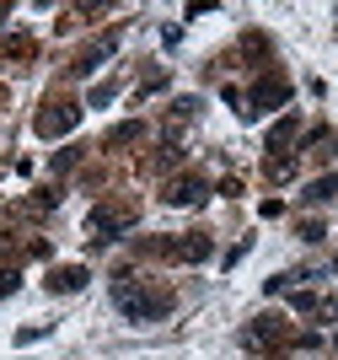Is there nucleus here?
Instances as JSON below:
<instances>
[{"mask_svg": "<svg viewBox=\"0 0 338 360\" xmlns=\"http://www.w3.org/2000/svg\"><path fill=\"white\" fill-rule=\"evenodd\" d=\"M113 307L129 323H156V317L172 312V290H150L140 280H113Z\"/></svg>", "mask_w": 338, "mask_h": 360, "instance_id": "obj_1", "label": "nucleus"}, {"mask_svg": "<svg viewBox=\"0 0 338 360\" xmlns=\"http://www.w3.org/2000/svg\"><path fill=\"white\" fill-rule=\"evenodd\" d=\"M134 226V210H113V205H97L91 210V221H86V231H91V242H118L124 231Z\"/></svg>", "mask_w": 338, "mask_h": 360, "instance_id": "obj_2", "label": "nucleus"}, {"mask_svg": "<svg viewBox=\"0 0 338 360\" xmlns=\"http://www.w3.org/2000/svg\"><path fill=\"white\" fill-rule=\"evenodd\" d=\"M204 199H209V183L193 178V172H188V178H172V183H167V205H177V210H199Z\"/></svg>", "mask_w": 338, "mask_h": 360, "instance_id": "obj_3", "label": "nucleus"}, {"mask_svg": "<svg viewBox=\"0 0 338 360\" xmlns=\"http://www.w3.org/2000/svg\"><path fill=\"white\" fill-rule=\"evenodd\" d=\"M247 113H258V108H285L290 103V81H280V75H264L258 86H252V97H247Z\"/></svg>", "mask_w": 338, "mask_h": 360, "instance_id": "obj_4", "label": "nucleus"}, {"mask_svg": "<svg viewBox=\"0 0 338 360\" xmlns=\"http://www.w3.org/2000/svg\"><path fill=\"white\" fill-rule=\"evenodd\" d=\"M75 124H81V108H48V113H38V135L44 140H54V135H70Z\"/></svg>", "mask_w": 338, "mask_h": 360, "instance_id": "obj_5", "label": "nucleus"}, {"mask_svg": "<svg viewBox=\"0 0 338 360\" xmlns=\"http://www.w3.org/2000/svg\"><path fill=\"white\" fill-rule=\"evenodd\" d=\"M209 253H215V248H209V237H177V242H172V258H183V264H204Z\"/></svg>", "mask_w": 338, "mask_h": 360, "instance_id": "obj_6", "label": "nucleus"}, {"mask_svg": "<svg viewBox=\"0 0 338 360\" xmlns=\"http://www.w3.org/2000/svg\"><path fill=\"white\" fill-rule=\"evenodd\" d=\"M280 333H285V323H274V317H258V323H252L242 339H247V345H274Z\"/></svg>", "mask_w": 338, "mask_h": 360, "instance_id": "obj_7", "label": "nucleus"}, {"mask_svg": "<svg viewBox=\"0 0 338 360\" xmlns=\"http://www.w3.org/2000/svg\"><path fill=\"white\" fill-rule=\"evenodd\" d=\"M81 285H86V269H75V264L48 274V290H81Z\"/></svg>", "mask_w": 338, "mask_h": 360, "instance_id": "obj_8", "label": "nucleus"}, {"mask_svg": "<svg viewBox=\"0 0 338 360\" xmlns=\"http://www.w3.org/2000/svg\"><path fill=\"white\" fill-rule=\"evenodd\" d=\"M264 172H268V183H290L295 178V156H268Z\"/></svg>", "mask_w": 338, "mask_h": 360, "instance_id": "obj_9", "label": "nucleus"}, {"mask_svg": "<svg viewBox=\"0 0 338 360\" xmlns=\"http://www.w3.org/2000/svg\"><path fill=\"white\" fill-rule=\"evenodd\" d=\"M140 135H145V124L129 119V124H118V129H108V146H134Z\"/></svg>", "mask_w": 338, "mask_h": 360, "instance_id": "obj_10", "label": "nucleus"}, {"mask_svg": "<svg viewBox=\"0 0 338 360\" xmlns=\"http://www.w3.org/2000/svg\"><path fill=\"white\" fill-rule=\"evenodd\" d=\"M333 194H338V178H333V172H323V178H317V183L306 188V199H311V205H323V199H333Z\"/></svg>", "mask_w": 338, "mask_h": 360, "instance_id": "obj_11", "label": "nucleus"}, {"mask_svg": "<svg viewBox=\"0 0 338 360\" xmlns=\"http://www.w3.org/2000/svg\"><path fill=\"white\" fill-rule=\"evenodd\" d=\"M295 140V119H280L274 129H268V150H280V146H290Z\"/></svg>", "mask_w": 338, "mask_h": 360, "instance_id": "obj_12", "label": "nucleus"}, {"mask_svg": "<svg viewBox=\"0 0 338 360\" xmlns=\"http://www.w3.org/2000/svg\"><path fill=\"white\" fill-rule=\"evenodd\" d=\"M6 290H16V269H0V296Z\"/></svg>", "mask_w": 338, "mask_h": 360, "instance_id": "obj_13", "label": "nucleus"}, {"mask_svg": "<svg viewBox=\"0 0 338 360\" xmlns=\"http://www.w3.org/2000/svg\"><path fill=\"white\" fill-rule=\"evenodd\" d=\"M333 349H338V333H333Z\"/></svg>", "mask_w": 338, "mask_h": 360, "instance_id": "obj_14", "label": "nucleus"}, {"mask_svg": "<svg viewBox=\"0 0 338 360\" xmlns=\"http://www.w3.org/2000/svg\"><path fill=\"white\" fill-rule=\"evenodd\" d=\"M0 16H6V6H0Z\"/></svg>", "mask_w": 338, "mask_h": 360, "instance_id": "obj_15", "label": "nucleus"}, {"mask_svg": "<svg viewBox=\"0 0 338 360\" xmlns=\"http://www.w3.org/2000/svg\"><path fill=\"white\" fill-rule=\"evenodd\" d=\"M333 269H338V264H333Z\"/></svg>", "mask_w": 338, "mask_h": 360, "instance_id": "obj_16", "label": "nucleus"}]
</instances>
